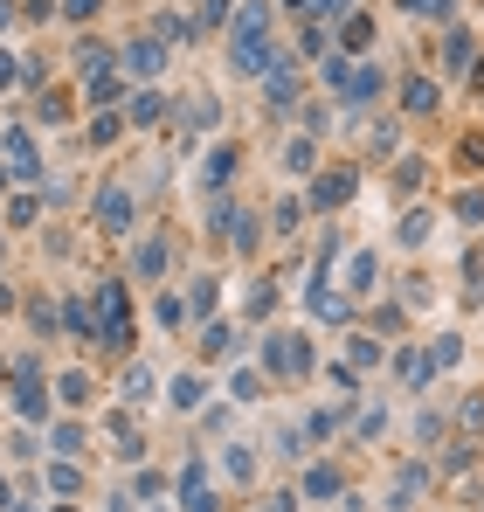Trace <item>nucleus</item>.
Returning a JSON list of instances; mask_svg holds the SVG:
<instances>
[{
  "mask_svg": "<svg viewBox=\"0 0 484 512\" xmlns=\"http://www.w3.org/2000/svg\"><path fill=\"white\" fill-rule=\"evenodd\" d=\"M104 7H111V0H63V28H90Z\"/></svg>",
  "mask_w": 484,
  "mask_h": 512,
  "instance_id": "obj_44",
  "label": "nucleus"
},
{
  "mask_svg": "<svg viewBox=\"0 0 484 512\" xmlns=\"http://www.w3.org/2000/svg\"><path fill=\"white\" fill-rule=\"evenodd\" d=\"M90 215H97V229L104 236H132V222H139V187L132 180H97V194H90Z\"/></svg>",
  "mask_w": 484,
  "mask_h": 512,
  "instance_id": "obj_8",
  "label": "nucleus"
},
{
  "mask_svg": "<svg viewBox=\"0 0 484 512\" xmlns=\"http://www.w3.org/2000/svg\"><path fill=\"white\" fill-rule=\"evenodd\" d=\"M450 215H457V222H484V187H464V194H450Z\"/></svg>",
  "mask_w": 484,
  "mask_h": 512,
  "instance_id": "obj_46",
  "label": "nucleus"
},
{
  "mask_svg": "<svg viewBox=\"0 0 484 512\" xmlns=\"http://www.w3.org/2000/svg\"><path fill=\"white\" fill-rule=\"evenodd\" d=\"M153 395H166V381L146 367V360H125V374H118V402H125V409H146Z\"/></svg>",
  "mask_w": 484,
  "mask_h": 512,
  "instance_id": "obj_21",
  "label": "nucleus"
},
{
  "mask_svg": "<svg viewBox=\"0 0 484 512\" xmlns=\"http://www.w3.org/2000/svg\"><path fill=\"white\" fill-rule=\"evenodd\" d=\"M21 21L28 28H56L63 21V0H21Z\"/></svg>",
  "mask_w": 484,
  "mask_h": 512,
  "instance_id": "obj_43",
  "label": "nucleus"
},
{
  "mask_svg": "<svg viewBox=\"0 0 484 512\" xmlns=\"http://www.w3.org/2000/svg\"><path fill=\"white\" fill-rule=\"evenodd\" d=\"M7 409L21 416V423H56L49 409H56V388H42V381H7Z\"/></svg>",
  "mask_w": 484,
  "mask_h": 512,
  "instance_id": "obj_18",
  "label": "nucleus"
},
{
  "mask_svg": "<svg viewBox=\"0 0 484 512\" xmlns=\"http://www.w3.org/2000/svg\"><path fill=\"white\" fill-rule=\"evenodd\" d=\"M42 208H49V201H42L35 187H14V194H7V208H0V222H7V229H35V222H42Z\"/></svg>",
  "mask_w": 484,
  "mask_h": 512,
  "instance_id": "obj_30",
  "label": "nucleus"
},
{
  "mask_svg": "<svg viewBox=\"0 0 484 512\" xmlns=\"http://www.w3.org/2000/svg\"><path fill=\"white\" fill-rule=\"evenodd\" d=\"M298 506H305V492L284 485V492H263V506H256V512H298Z\"/></svg>",
  "mask_w": 484,
  "mask_h": 512,
  "instance_id": "obj_52",
  "label": "nucleus"
},
{
  "mask_svg": "<svg viewBox=\"0 0 484 512\" xmlns=\"http://www.w3.org/2000/svg\"><path fill=\"white\" fill-rule=\"evenodd\" d=\"M201 402H215V367H173L166 374V409L173 416H201Z\"/></svg>",
  "mask_w": 484,
  "mask_h": 512,
  "instance_id": "obj_10",
  "label": "nucleus"
},
{
  "mask_svg": "<svg viewBox=\"0 0 484 512\" xmlns=\"http://www.w3.org/2000/svg\"><path fill=\"white\" fill-rule=\"evenodd\" d=\"M395 7L415 21H457V0H395Z\"/></svg>",
  "mask_w": 484,
  "mask_h": 512,
  "instance_id": "obj_42",
  "label": "nucleus"
},
{
  "mask_svg": "<svg viewBox=\"0 0 484 512\" xmlns=\"http://www.w3.org/2000/svg\"><path fill=\"white\" fill-rule=\"evenodd\" d=\"M436 63H443L436 77H471V70H478V35H471L464 21H450V28H443V49H436Z\"/></svg>",
  "mask_w": 484,
  "mask_h": 512,
  "instance_id": "obj_14",
  "label": "nucleus"
},
{
  "mask_svg": "<svg viewBox=\"0 0 484 512\" xmlns=\"http://www.w3.org/2000/svg\"><path fill=\"white\" fill-rule=\"evenodd\" d=\"M298 104H305V63H298V49L284 42V56L263 70V111H270V118H298Z\"/></svg>",
  "mask_w": 484,
  "mask_h": 512,
  "instance_id": "obj_6",
  "label": "nucleus"
},
{
  "mask_svg": "<svg viewBox=\"0 0 484 512\" xmlns=\"http://www.w3.org/2000/svg\"><path fill=\"white\" fill-rule=\"evenodd\" d=\"M180 291H187V312H194L201 326H208V319L222 312V277H215V270H201V277H187Z\"/></svg>",
  "mask_w": 484,
  "mask_h": 512,
  "instance_id": "obj_25",
  "label": "nucleus"
},
{
  "mask_svg": "<svg viewBox=\"0 0 484 512\" xmlns=\"http://www.w3.org/2000/svg\"><path fill=\"white\" fill-rule=\"evenodd\" d=\"M429 229H436V208H402V222H395V250H422Z\"/></svg>",
  "mask_w": 484,
  "mask_h": 512,
  "instance_id": "obj_32",
  "label": "nucleus"
},
{
  "mask_svg": "<svg viewBox=\"0 0 484 512\" xmlns=\"http://www.w3.org/2000/svg\"><path fill=\"white\" fill-rule=\"evenodd\" d=\"M21 70H28V56H14V49L0 42V97H7V90H21Z\"/></svg>",
  "mask_w": 484,
  "mask_h": 512,
  "instance_id": "obj_49",
  "label": "nucleus"
},
{
  "mask_svg": "<svg viewBox=\"0 0 484 512\" xmlns=\"http://www.w3.org/2000/svg\"><path fill=\"white\" fill-rule=\"evenodd\" d=\"M132 492H139L146 506H160L166 492H173V478H166V471H153V464H139V471H132Z\"/></svg>",
  "mask_w": 484,
  "mask_h": 512,
  "instance_id": "obj_38",
  "label": "nucleus"
},
{
  "mask_svg": "<svg viewBox=\"0 0 484 512\" xmlns=\"http://www.w3.org/2000/svg\"><path fill=\"white\" fill-rule=\"evenodd\" d=\"M14 506H21V485H14V478L0 471V512H14Z\"/></svg>",
  "mask_w": 484,
  "mask_h": 512,
  "instance_id": "obj_57",
  "label": "nucleus"
},
{
  "mask_svg": "<svg viewBox=\"0 0 484 512\" xmlns=\"http://www.w3.org/2000/svg\"><path fill=\"white\" fill-rule=\"evenodd\" d=\"M332 118H339V104H332V97H305V104H298V118H291V125H298V132H305V139H332V132H339V125H332Z\"/></svg>",
  "mask_w": 484,
  "mask_h": 512,
  "instance_id": "obj_27",
  "label": "nucleus"
},
{
  "mask_svg": "<svg viewBox=\"0 0 484 512\" xmlns=\"http://www.w3.org/2000/svg\"><path fill=\"white\" fill-rule=\"evenodd\" d=\"M49 388H56V402H63L70 416H83V409H97V374H90L83 360H70V367H56V381H49Z\"/></svg>",
  "mask_w": 484,
  "mask_h": 512,
  "instance_id": "obj_15",
  "label": "nucleus"
},
{
  "mask_svg": "<svg viewBox=\"0 0 484 512\" xmlns=\"http://www.w3.org/2000/svg\"><path fill=\"white\" fill-rule=\"evenodd\" d=\"M7 381H42V353H28V346H21V353L7 360Z\"/></svg>",
  "mask_w": 484,
  "mask_h": 512,
  "instance_id": "obj_51",
  "label": "nucleus"
},
{
  "mask_svg": "<svg viewBox=\"0 0 484 512\" xmlns=\"http://www.w3.org/2000/svg\"><path fill=\"white\" fill-rule=\"evenodd\" d=\"M104 512H139V492H132V485H118V492L104 499Z\"/></svg>",
  "mask_w": 484,
  "mask_h": 512,
  "instance_id": "obj_54",
  "label": "nucleus"
},
{
  "mask_svg": "<svg viewBox=\"0 0 484 512\" xmlns=\"http://www.w3.org/2000/svg\"><path fill=\"white\" fill-rule=\"evenodd\" d=\"M346 360H353V367H381V340H374V333H353V340H346Z\"/></svg>",
  "mask_w": 484,
  "mask_h": 512,
  "instance_id": "obj_45",
  "label": "nucleus"
},
{
  "mask_svg": "<svg viewBox=\"0 0 484 512\" xmlns=\"http://www.w3.org/2000/svg\"><path fill=\"white\" fill-rule=\"evenodd\" d=\"M208 243H215V250H229L236 263H256V256H263V222H256V208L236 201V194L208 201Z\"/></svg>",
  "mask_w": 484,
  "mask_h": 512,
  "instance_id": "obj_4",
  "label": "nucleus"
},
{
  "mask_svg": "<svg viewBox=\"0 0 484 512\" xmlns=\"http://www.w3.org/2000/svg\"><path fill=\"white\" fill-rule=\"evenodd\" d=\"M436 104H443V84H436V77H408L402 84V111L408 118H436Z\"/></svg>",
  "mask_w": 484,
  "mask_h": 512,
  "instance_id": "obj_31",
  "label": "nucleus"
},
{
  "mask_svg": "<svg viewBox=\"0 0 484 512\" xmlns=\"http://www.w3.org/2000/svg\"><path fill=\"white\" fill-rule=\"evenodd\" d=\"M346 298H353V305H374V298H381V250L346 256Z\"/></svg>",
  "mask_w": 484,
  "mask_h": 512,
  "instance_id": "obj_19",
  "label": "nucleus"
},
{
  "mask_svg": "<svg viewBox=\"0 0 484 512\" xmlns=\"http://www.w3.org/2000/svg\"><path fill=\"white\" fill-rule=\"evenodd\" d=\"M42 485H49V499H77L83 492V464L77 457H42Z\"/></svg>",
  "mask_w": 484,
  "mask_h": 512,
  "instance_id": "obj_26",
  "label": "nucleus"
},
{
  "mask_svg": "<svg viewBox=\"0 0 484 512\" xmlns=\"http://www.w3.org/2000/svg\"><path fill=\"white\" fill-rule=\"evenodd\" d=\"M457 423H464V429H478V423H484V395H471V402L457 409Z\"/></svg>",
  "mask_w": 484,
  "mask_h": 512,
  "instance_id": "obj_55",
  "label": "nucleus"
},
{
  "mask_svg": "<svg viewBox=\"0 0 484 512\" xmlns=\"http://www.w3.org/2000/svg\"><path fill=\"white\" fill-rule=\"evenodd\" d=\"M90 312H97V346L132 360L139 353V319H132V277H97L90 284Z\"/></svg>",
  "mask_w": 484,
  "mask_h": 512,
  "instance_id": "obj_3",
  "label": "nucleus"
},
{
  "mask_svg": "<svg viewBox=\"0 0 484 512\" xmlns=\"http://www.w3.org/2000/svg\"><path fill=\"white\" fill-rule=\"evenodd\" d=\"M256 471H263V464H256V443H222V450H215V478H222L229 492H249Z\"/></svg>",
  "mask_w": 484,
  "mask_h": 512,
  "instance_id": "obj_17",
  "label": "nucleus"
},
{
  "mask_svg": "<svg viewBox=\"0 0 484 512\" xmlns=\"http://www.w3.org/2000/svg\"><path fill=\"white\" fill-rule=\"evenodd\" d=\"M173 111H180V104H166L160 84H146V90H132V97H125V125H132V132H160Z\"/></svg>",
  "mask_w": 484,
  "mask_h": 512,
  "instance_id": "obj_16",
  "label": "nucleus"
},
{
  "mask_svg": "<svg viewBox=\"0 0 484 512\" xmlns=\"http://www.w3.org/2000/svg\"><path fill=\"white\" fill-rule=\"evenodd\" d=\"M305 215H312L305 194H284V201L270 208V236H277V243H298V222H305Z\"/></svg>",
  "mask_w": 484,
  "mask_h": 512,
  "instance_id": "obj_34",
  "label": "nucleus"
},
{
  "mask_svg": "<svg viewBox=\"0 0 484 512\" xmlns=\"http://www.w3.org/2000/svg\"><path fill=\"white\" fill-rule=\"evenodd\" d=\"M21 28V0H0V35H14Z\"/></svg>",
  "mask_w": 484,
  "mask_h": 512,
  "instance_id": "obj_56",
  "label": "nucleus"
},
{
  "mask_svg": "<svg viewBox=\"0 0 484 512\" xmlns=\"http://www.w3.org/2000/svg\"><path fill=\"white\" fill-rule=\"evenodd\" d=\"M0 450H7V464H35V450H42V443H35L28 429H7V443H0Z\"/></svg>",
  "mask_w": 484,
  "mask_h": 512,
  "instance_id": "obj_47",
  "label": "nucleus"
},
{
  "mask_svg": "<svg viewBox=\"0 0 484 512\" xmlns=\"http://www.w3.org/2000/svg\"><path fill=\"white\" fill-rule=\"evenodd\" d=\"M35 118H42V125H56V118H63V125H70V90H42V97H35Z\"/></svg>",
  "mask_w": 484,
  "mask_h": 512,
  "instance_id": "obj_41",
  "label": "nucleus"
},
{
  "mask_svg": "<svg viewBox=\"0 0 484 512\" xmlns=\"http://www.w3.org/2000/svg\"><path fill=\"white\" fill-rule=\"evenodd\" d=\"M125 132H132V125H125V104H118V111H90V132H83V146H90V153H104V146H118Z\"/></svg>",
  "mask_w": 484,
  "mask_h": 512,
  "instance_id": "obj_29",
  "label": "nucleus"
},
{
  "mask_svg": "<svg viewBox=\"0 0 484 512\" xmlns=\"http://www.w3.org/2000/svg\"><path fill=\"white\" fill-rule=\"evenodd\" d=\"M277 173H291V180H312V173H319V139H305V132L277 139Z\"/></svg>",
  "mask_w": 484,
  "mask_h": 512,
  "instance_id": "obj_22",
  "label": "nucleus"
},
{
  "mask_svg": "<svg viewBox=\"0 0 484 512\" xmlns=\"http://www.w3.org/2000/svg\"><path fill=\"white\" fill-rule=\"evenodd\" d=\"M49 512H77V506H70V499H49Z\"/></svg>",
  "mask_w": 484,
  "mask_h": 512,
  "instance_id": "obj_58",
  "label": "nucleus"
},
{
  "mask_svg": "<svg viewBox=\"0 0 484 512\" xmlns=\"http://www.w3.org/2000/svg\"><path fill=\"white\" fill-rule=\"evenodd\" d=\"M125 270H132L139 284H153V291H160V284H173V229H146Z\"/></svg>",
  "mask_w": 484,
  "mask_h": 512,
  "instance_id": "obj_9",
  "label": "nucleus"
},
{
  "mask_svg": "<svg viewBox=\"0 0 484 512\" xmlns=\"http://www.w3.org/2000/svg\"><path fill=\"white\" fill-rule=\"evenodd\" d=\"M277 312V277H256L249 284V305H242V319H270Z\"/></svg>",
  "mask_w": 484,
  "mask_h": 512,
  "instance_id": "obj_39",
  "label": "nucleus"
},
{
  "mask_svg": "<svg viewBox=\"0 0 484 512\" xmlns=\"http://www.w3.org/2000/svg\"><path fill=\"white\" fill-rule=\"evenodd\" d=\"M146 28L160 35L166 49H180V42H194V35H201V28H194V7H180V0H173V7H153V21H146Z\"/></svg>",
  "mask_w": 484,
  "mask_h": 512,
  "instance_id": "obj_23",
  "label": "nucleus"
},
{
  "mask_svg": "<svg viewBox=\"0 0 484 512\" xmlns=\"http://www.w3.org/2000/svg\"><path fill=\"white\" fill-rule=\"evenodd\" d=\"M284 56V35H277V7L270 0H242L236 28L222 35V63L236 84H263V70Z\"/></svg>",
  "mask_w": 484,
  "mask_h": 512,
  "instance_id": "obj_1",
  "label": "nucleus"
},
{
  "mask_svg": "<svg viewBox=\"0 0 484 512\" xmlns=\"http://www.w3.org/2000/svg\"><path fill=\"white\" fill-rule=\"evenodd\" d=\"M180 512H229V499H222V485H201V492L180 499Z\"/></svg>",
  "mask_w": 484,
  "mask_h": 512,
  "instance_id": "obj_48",
  "label": "nucleus"
},
{
  "mask_svg": "<svg viewBox=\"0 0 484 512\" xmlns=\"http://www.w3.org/2000/svg\"><path fill=\"white\" fill-rule=\"evenodd\" d=\"M180 7H201V0H180Z\"/></svg>",
  "mask_w": 484,
  "mask_h": 512,
  "instance_id": "obj_59",
  "label": "nucleus"
},
{
  "mask_svg": "<svg viewBox=\"0 0 484 512\" xmlns=\"http://www.w3.org/2000/svg\"><path fill=\"white\" fill-rule=\"evenodd\" d=\"M429 360H436V367H457V360H464V333H436Z\"/></svg>",
  "mask_w": 484,
  "mask_h": 512,
  "instance_id": "obj_50",
  "label": "nucleus"
},
{
  "mask_svg": "<svg viewBox=\"0 0 484 512\" xmlns=\"http://www.w3.org/2000/svg\"><path fill=\"white\" fill-rule=\"evenodd\" d=\"M166 70H173V49H166L153 28H132V35H118V77H125L132 90L160 84Z\"/></svg>",
  "mask_w": 484,
  "mask_h": 512,
  "instance_id": "obj_5",
  "label": "nucleus"
},
{
  "mask_svg": "<svg viewBox=\"0 0 484 512\" xmlns=\"http://www.w3.org/2000/svg\"><path fill=\"white\" fill-rule=\"evenodd\" d=\"M236 180H242V146H236V139H215V146H208V160H201V194H208V201H222Z\"/></svg>",
  "mask_w": 484,
  "mask_h": 512,
  "instance_id": "obj_13",
  "label": "nucleus"
},
{
  "mask_svg": "<svg viewBox=\"0 0 484 512\" xmlns=\"http://www.w3.org/2000/svg\"><path fill=\"white\" fill-rule=\"evenodd\" d=\"M153 326H160V333H187V326H194V312H187V291H180V284H160V291H153Z\"/></svg>",
  "mask_w": 484,
  "mask_h": 512,
  "instance_id": "obj_24",
  "label": "nucleus"
},
{
  "mask_svg": "<svg viewBox=\"0 0 484 512\" xmlns=\"http://www.w3.org/2000/svg\"><path fill=\"white\" fill-rule=\"evenodd\" d=\"M353 194H360V167H319L312 187H305V208H312V215H332V208H346Z\"/></svg>",
  "mask_w": 484,
  "mask_h": 512,
  "instance_id": "obj_11",
  "label": "nucleus"
},
{
  "mask_svg": "<svg viewBox=\"0 0 484 512\" xmlns=\"http://www.w3.org/2000/svg\"><path fill=\"white\" fill-rule=\"evenodd\" d=\"M263 395H270V374H263V367H229V402H236V409H256V402H263Z\"/></svg>",
  "mask_w": 484,
  "mask_h": 512,
  "instance_id": "obj_28",
  "label": "nucleus"
},
{
  "mask_svg": "<svg viewBox=\"0 0 484 512\" xmlns=\"http://www.w3.org/2000/svg\"><path fill=\"white\" fill-rule=\"evenodd\" d=\"M381 429H388V409H381V402H374V409H367V416H360V443H374V436H381Z\"/></svg>",
  "mask_w": 484,
  "mask_h": 512,
  "instance_id": "obj_53",
  "label": "nucleus"
},
{
  "mask_svg": "<svg viewBox=\"0 0 484 512\" xmlns=\"http://www.w3.org/2000/svg\"><path fill=\"white\" fill-rule=\"evenodd\" d=\"M256 367L270 374V388H305L312 374H319V346L305 326H263V340H256Z\"/></svg>",
  "mask_w": 484,
  "mask_h": 512,
  "instance_id": "obj_2",
  "label": "nucleus"
},
{
  "mask_svg": "<svg viewBox=\"0 0 484 512\" xmlns=\"http://www.w3.org/2000/svg\"><path fill=\"white\" fill-rule=\"evenodd\" d=\"M305 499H339L346 492V471L339 464H325V457H312V471H305V485H298Z\"/></svg>",
  "mask_w": 484,
  "mask_h": 512,
  "instance_id": "obj_33",
  "label": "nucleus"
},
{
  "mask_svg": "<svg viewBox=\"0 0 484 512\" xmlns=\"http://www.w3.org/2000/svg\"><path fill=\"white\" fill-rule=\"evenodd\" d=\"M242 353H249V346H242L236 319H208V326H201V346H194V367H236Z\"/></svg>",
  "mask_w": 484,
  "mask_h": 512,
  "instance_id": "obj_12",
  "label": "nucleus"
},
{
  "mask_svg": "<svg viewBox=\"0 0 484 512\" xmlns=\"http://www.w3.org/2000/svg\"><path fill=\"white\" fill-rule=\"evenodd\" d=\"M422 180H429V167H422V160H402L388 187H395V201H415V194H422Z\"/></svg>",
  "mask_w": 484,
  "mask_h": 512,
  "instance_id": "obj_40",
  "label": "nucleus"
},
{
  "mask_svg": "<svg viewBox=\"0 0 484 512\" xmlns=\"http://www.w3.org/2000/svg\"><path fill=\"white\" fill-rule=\"evenodd\" d=\"M339 28V56H353V63H367V49H374V35H381V21L367 14V7H353L346 21H332Z\"/></svg>",
  "mask_w": 484,
  "mask_h": 512,
  "instance_id": "obj_20",
  "label": "nucleus"
},
{
  "mask_svg": "<svg viewBox=\"0 0 484 512\" xmlns=\"http://www.w3.org/2000/svg\"><path fill=\"white\" fill-rule=\"evenodd\" d=\"M49 457H90V429L83 423H49Z\"/></svg>",
  "mask_w": 484,
  "mask_h": 512,
  "instance_id": "obj_35",
  "label": "nucleus"
},
{
  "mask_svg": "<svg viewBox=\"0 0 484 512\" xmlns=\"http://www.w3.org/2000/svg\"><path fill=\"white\" fill-rule=\"evenodd\" d=\"M395 374H402V388H429L436 360H429V353H415V346H402V353H395Z\"/></svg>",
  "mask_w": 484,
  "mask_h": 512,
  "instance_id": "obj_37",
  "label": "nucleus"
},
{
  "mask_svg": "<svg viewBox=\"0 0 484 512\" xmlns=\"http://www.w3.org/2000/svg\"><path fill=\"white\" fill-rule=\"evenodd\" d=\"M236 7L242 0H201V7H194V28H201V35H229V28H236Z\"/></svg>",
  "mask_w": 484,
  "mask_h": 512,
  "instance_id": "obj_36",
  "label": "nucleus"
},
{
  "mask_svg": "<svg viewBox=\"0 0 484 512\" xmlns=\"http://www.w3.org/2000/svg\"><path fill=\"white\" fill-rule=\"evenodd\" d=\"M0 167L14 187H42L49 167H42V146H35V125H0Z\"/></svg>",
  "mask_w": 484,
  "mask_h": 512,
  "instance_id": "obj_7",
  "label": "nucleus"
}]
</instances>
